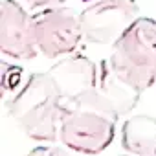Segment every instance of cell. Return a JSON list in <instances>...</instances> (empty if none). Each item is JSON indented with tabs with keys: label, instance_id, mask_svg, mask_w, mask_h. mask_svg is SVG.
Listing matches in <instances>:
<instances>
[{
	"label": "cell",
	"instance_id": "1",
	"mask_svg": "<svg viewBox=\"0 0 156 156\" xmlns=\"http://www.w3.org/2000/svg\"><path fill=\"white\" fill-rule=\"evenodd\" d=\"M11 118L20 130L35 141L55 143L66 105L50 73H31L15 98L8 103Z\"/></svg>",
	"mask_w": 156,
	"mask_h": 156
},
{
	"label": "cell",
	"instance_id": "2",
	"mask_svg": "<svg viewBox=\"0 0 156 156\" xmlns=\"http://www.w3.org/2000/svg\"><path fill=\"white\" fill-rule=\"evenodd\" d=\"M108 62L138 90L151 88L156 83V20L138 17L112 44Z\"/></svg>",
	"mask_w": 156,
	"mask_h": 156
},
{
	"label": "cell",
	"instance_id": "3",
	"mask_svg": "<svg viewBox=\"0 0 156 156\" xmlns=\"http://www.w3.org/2000/svg\"><path fill=\"white\" fill-rule=\"evenodd\" d=\"M116 136V118L90 107L66 105L59 127V143L64 147L96 156L103 152Z\"/></svg>",
	"mask_w": 156,
	"mask_h": 156
},
{
	"label": "cell",
	"instance_id": "4",
	"mask_svg": "<svg viewBox=\"0 0 156 156\" xmlns=\"http://www.w3.org/2000/svg\"><path fill=\"white\" fill-rule=\"evenodd\" d=\"M33 30L39 53L48 59H61L75 53L85 39L81 15L70 8H48L33 15Z\"/></svg>",
	"mask_w": 156,
	"mask_h": 156
},
{
	"label": "cell",
	"instance_id": "5",
	"mask_svg": "<svg viewBox=\"0 0 156 156\" xmlns=\"http://www.w3.org/2000/svg\"><path fill=\"white\" fill-rule=\"evenodd\" d=\"M136 0H96L79 15L85 41L112 46L138 19Z\"/></svg>",
	"mask_w": 156,
	"mask_h": 156
},
{
	"label": "cell",
	"instance_id": "6",
	"mask_svg": "<svg viewBox=\"0 0 156 156\" xmlns=\"http://www.w3.org/2000/svg\"><path fill=\"white\" fill-rule=\"evenodd\" d=\"M0 50L4 55L20 61H31L39 53L33 30V17H30L15 0H2Z\"/></svg>",
	"mask_w": 156,
	"mask_h": 156
},
{
	"label": "cell",
	"instance_id": "7",
	"mask_svg": "<svg viewBox=\"0 0 156 156\" xmlns=\"http://www.w3.org/2000/svg\"><path fill=\"white\" fill-rule=\"evenodd\" d=\"M48 73L55 83L64 105L96 90L99 81V66H96L92 59L79 53L61 57V61L55 62Z\"/></svg>",
	"mask_w": 156,
	"mask_h": 156
},
{
	"label": "cell",
	"instance_id": "8",
	"mask_svg": "<svg viewBox=\"0 0 156 156\" xmlns=\"http://www.w3.org/2000/svg\"><path fill=\"white\" fill-rule=\"evenodd\" d=\"M98 96L105 108L118 119L125 114H129L141 96V90H138L134 85H130L110 66L108 59L99 62V81H98Z\"/></svg>",
	"mask_w": 156,
	"mask_h": 156
},
{
	"label": "cell",
	"instance_id": "9",
	"mask_svg": "<svg viewBox=\"0 0 156 156\" xmlns=\"http://www.w3.org/2000/svg\"><path fill=\"white\" fill-rule=\"evenodd\" d=\"M121 147L132 156H156V119L152 116H132L121 127Z\"/></svg>",
	"mask_w": 156,
	"mask_h": 156
},
{
	"label": "cell",
	"instance_id": "10",
	"mask_svg": "<svg viewBox=\"0 0 156 156\" xmlns=\"http://www.w3.org/2000/svg\"><path fill=\"white\" fill-rule=\"evenodd\" d=\"M4 73H2V90H4V99L6 105L15 98V94L22 88L20 79H22V70L17 66H9L8 62H2Z\"/></svg>",
	"mask_w": 156,
	"mask_h": 156
},
{
	"label": "cell",
	"instance_id": "11",
	"mask_svg": "<svg viewBox=\"0 0 156 156\" xmlns=\"http://www.w3.org/2000/svg\"><path fill=\"white\" fill-rule=\"evenodd\" d=\"M26 2H28L31 8H37V9H48V8H57L59 4L64 2V0H26Z\"/></svg>",
	"mask_w": 156,
	"mask_h": 156
},
{
	"label": "cell",
	"instance_id": "12",
	"mask_svg": "<svg viewBox=\"0 0 156 156\" xmlns=\"http://www.w3.org/2000/svg\"><path fill=\"white\" fill-rule=\"evenodd\" d=\"M55 152V145H48V143H42L35 149H31L26 156H53Z\"/></svg>",
	"mask_w": 156,
	"mask_h": 156
},
{
	"label": "cell",
	"instance_id": "13",
	"mask_svg": "<svg viewBox=\"0 0 156 156\" xmlns=\"http://www.w3.org/2000/svg\"><path fill=\"white\" fill-rule=\"evenodd\" d=\"M53 156H88V154L72 151V149H68V147H64V145L61 143V145H55V152H53Z\"/></svg>",
	"mask_w": 156,
	"mask_h": 156
},
{
	"label": "cell",
	"instance_id": "14",
	"mask_svg": "<svg viewBox=\"0 0 156 156\" xmlns=\"http://www.w3.org/2000/svg\"><path fill=\"white\" fill-rule=\"evenodd\" d=\"M123 156H132V154H123Z\"/></svg>",
	"mask_w": 156,
	"mask_h": 156
},
{
	"label": "cell",
	"instance_id": "15",
	"mask_svg": "<svg viewBox=\"0 0 156 156\" xmlns=\"http://www.w3.org/2000/svg\"><path fill=\"white\" fill-rule=\"evenodd\" d=\"M92 2H96V0H92Z\"/></svg>",
	"mask_w": 156,
	"mask_h": 156
}]
</instances>
